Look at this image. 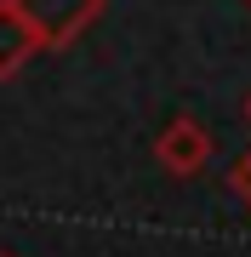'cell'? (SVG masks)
Masks as SVG:
<instances>
[{"label":"cell","mask_w":251,"mask_h":257,"mask_svg":"<svg viewBox=\"0 0 251 257\" xmlns=\"http://www.w3.org/2000/svg\"><path fill=\"white\" fill-rule=\"evenodd\" d=\"M234 183H240V189H245V194H251V160H245V166H240V172H234Z\"/></svg>","instance_id":"277c9868"},{"label":"cell","mask_w":251,"mask_h":257,"mask_svg":"<svg viewBox=\"0 0 251 257\" xmlns=\"http://www.w3.org/2000/svg\"><path fill=\"white\" fill-rule=\"evenodd\" d=\"M35 52H40L35 29L23 23V12L12 6V0H0V80H12V74H18Z\"/></svg>","instance_id":"3957f363"},{"label":"cell","mask_w":251,"mask_h":257,"mask_svg":"<svg viewBox=\"0 0 251 257\" xmlns=\"http://www.w3.org/2000/svg\"><path fill=\"white\" fill-rule=\"evenodd\" d=\"M12 6H18V12H23V23L35 29L40 52H57V46H69L80 29H92V23H97L103 0H12Z\"/></svg>","instance_id":"6da1fadb"},{"label":"cell","mask_w":251,"mask_h":257,"mask_svg":"<svg viewBox=\"0 0 251 257\" xmlns=\"http://www.w3.org/2000/svg\"><path fill=\"white\" fill-rule=\"evenodd\" d=\"M245 120H251V97H245Z\"/></svg>","instance_id":"5b68a950"},{"label":"cell","mask_w":251,"mask_h":257,"mask_svg":"<svg viewBox=\"0 0 251 257\" xmlns=\"http://www.w3.org/2000/svg\"><path fill=\"white\" fill-rule=\"evenodd\" d=\"M154 160L166 166L171 177H194V172H205V160H211V138H205V126L200 120H171L166 132L154 138Z\"/></svg>","instance_id":"7a4b0ae2"},{"label":"cell","mask_w":251,"mask_h":257,"mask_svg":"<svg viewBox=\"0 0 251 257\" xmlns=\"http://www.w3.org/2000/svg\"><path fill=\"white\" fill-rule=\"evenodd\" d=\"M0 257H12V251H0Z\"/></svg>","instance_id":"8992f818"}]
</instances>
